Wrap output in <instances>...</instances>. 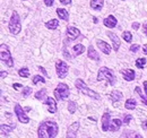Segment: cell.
Masks as SVG:
<instances>
[{
	"mask_svg": "<svg viewBox=\"0 0 147 138\" xmlns=\"http://www.w3.org/2000/svg\"><path fill=\"white\" fill-rule=\"evenodd\" d=\"M69 93H70V91H69L68 85L65 83H60V84H58L57 88L55 89V97L58 101H62L69 96Z\"/></svg>",
	"mask_w": 147,
	"mask_h": 138,
	"instance_id": "obj_6",
	"label": "cell"
},
{
	"mask_svg": "<svg viewBox=\"0 0 147 138\" xmlns=\"http://www.w3.org/2000/svg\"><path fill=\"white\" fill-rule=\"evenodd\" d=\"M123 97L122 93L120 91H112L110 94V100L112 102H118Z\"/></svg>",
	"mask_w": 147,
	"mask_h": 138,
	"instance_id": "obj_19",
	"label": "cell"
},
{
	"mask_svg": "<svg viewBox=\"0 0 147 138\" xmlns=\"http://www.w3.org/2000/svg\"><path fill=\"white\" fill-rule=\"evenodd\" d=\"M84 51H85V47H84L83 44H76V45L74 47V52H75L76 55L82 54Z\"/></svg>",
	"mask_w": 147,
	"mask_h": 138,
	"instance_id": "obj_25",
	"label": "cell"
},
{
	"mask_svg": "<svg viewBox=\"0 0 147 138\" xmlns=\"http://www.w3.org/2000/svg\"><path fill=\"white\" fill-rule=\"evenodd\" d=\"M38 70H40V71H41V72H42V74H44V75H45V76H47V77H48V76H49V75H48V72H47V71H45V69L43 68V67H41V66H40V67H38Z\"/></svg>",
	"mask_w": 147,
	"mask_h": 138,
	"instance_id": "obj_38",
	"label": "cell"
},
{
	"mask_svg": "<svg viewBox=\"0 0 147 138\" xmlns=\"http://www.w3.org/2000/svg\"><path fill=\"white\" fill-rule=\"evenodd\" d=\"M43 1H44V3H45L47 7H51L53 5V1L55 0H43Z\"/></svg>",
	"mask_w": 147,
	"mask_h": 138,
	"instance_id": "obj_36",
	"label": "cell"
},
{
	"mask_svg": "<svg viewBox=\"0 0 147 138\" xmlns=\"http://www.w3.org/2000/svg\"><path fill=\"white\" fill-rule=\"evenodd\" d=\"M108 36L110 37V40L112 41V44H113V49H114V51L117 52L119 50V48H120V40H119V37L117 36V35L114 34V33H112V32H108L107 33Z\"/></svg>",
	"mask_w": 147,
	"mask_h": 138,
	"instance_id": "obj_12",
	"label": "cell"
},
{
	"mask_svg": "<svg viewBox=\"0 0 147 138\" xmlns=\"http://www.w3.org/2000/svg\"><path fill=\"white\" fill-rule=\"evenodd\" d=\"M31 93H32V88H31V87H24V89H23V92H22V95H23L24 97H27Z\"/></svg>",
	"mask_w": 147,
	"mask_h": 138,
	"instance_id": "obj_33",
	"label": "cell"
},
{
	"mask_svg": "<svg viewBox=\"0 0 147 138\" xmlns=\"http://www.w3.org/2000/svg\"><path fill=\"white\" fill-rule=\"evenodd\" d=\"M13 87L17 89V88H20V87H23V85H22V84H18V83H15V84L13 85Z\"/></svg>",
	"mask_w": 147,
	"mask_h": 138,
	"instance_id": "obj_41",
	"label": "cell"
},
{
	"mask_svg": "<svg viewBox=\"0 0 147 138\" xmlns=\"http://www.w3.org/2000/svg\"><path fill=\"white\" fill-rule=\"evenodd\" d=\"M55 70H57V75L59 78H65L67 75H68V71H69V67L68 65L62 61V60H58L55 62Z\"/></svg>",
	"mask_w": 147,
	"mask_h": 138,
	"instance_id": "obj_7",
	"label": "cell"
},
{
	"mask_svg": "<svg viewBox=\"0 0 147 138\" xmlns=\"http://www.w3.org/2000/svg\"><path fill=\"white\" fill-rule=\"evenodd\" d=\"M9 32L11 34L17 35L19 34V32L22 31V25H20V19H19L18 13L17 12H14L13 15H11V18L9 20Z\"/></svg>",
	"mask_w": 147,
	"mask_h": 138,
	"instance_id": "obj_4",
	"label": "cell"
},
{
	"mask_svg": "<svg viewBox=\"0 0 147 138\" xmlns=\"http://www.w3.org/2000/svg\"><path fill=\"white\" fill-rule=\"evenodd\" d=\"M32 82H33V85H36L38 83H45V79H44L42 76H40V75H35V76L33 77Z\"/></svg>",
	"mask_w": 147,
	"mask_h": 138,
	"instance_id": "obj_29",
	"label": "cell"
},
{
	"mask_svg": "<svg viewBox=\"0 0 147 138\" xmlns=\"http://www.w3.org/2000/svg\"><path fill=\"white\" fill-rule=\"evenodd\" d=\"M139 48H140V47H139L138 44H132V45L130 47V51L132 52V53H136V52L139 50Z\"/></svg>",
	"mask_w": 147,
	"mask_h": 138,
	"instance_id": "obj_34",
	"label": "cell"
},
{
	"mask_svg": "<svg viewBox=\"0 0 147 138\" xmlns=\"http://www.w3.org/2000/svg\"><path fill=\"white\" fill-rule=\"evenodd\" d=\"M58 124L55 121H44L38 127L37 136L40 138H53L58 134Z\"/></svg>",
	"mask_w": 147,
	"mask_h": 138,
	"instance_id": "obj_1",
	"label": "cell"
},
{
	"mask_svg": "<svg viewBox=\"0 0 147 138\" xmlns=\"http://www.w3.org/2000/svg\"><path fill=\"white\" fill-rule=\"evenodd\" d=\"M75 86H76V88H77L80 93H83L84 95H87L88 97H92V99H94V100H98V99H100V94L96 93V92H94L93 89H91L90 87L84 83V80L80 79V78L76 79V82H75Z\"/></svg>",
	"mask_w": 147,
	"mask_h": 138,
	"instance_id": "obj_2",
	"label": "cell"
},
{
	"mask_svg": "<svg viewBox=\"0 0 147 138\" xmlns=\"http://www.w3.org/2000/svg\"><path fill=\"white\" fill-rule=\"evenodd\" d=\"M44 104L48 105V111H49L50 113H55V112H57V103H55V101L52 97H48V99L44 101Z\"/></svg>",
	"mask_w": 147,
	"mask_h": 138,
	"instance_id": "obj_15",
	"label": "cell"
},
{
	"mask_svg": "<svg viewBox=\"0 0 147 138\" xmlns=\"http://www.w3.org/2000/svg\"><path fill=\"white\" fill-rule=\"evenodd\" d=\"M143 128H145V129L147 128V120L143 122Z\"/></svg>",
	"mask_w": 147,
	"mask_h": 138,
	"instance_id": "obj_45",
	"label": "cell"
},
{
	"mask_svg": "<svg viewBox=\"0 0 147 138\" xmlns=\"http://www.w3.org/2000/svg\"><path fill=\"white\" fill-rule=\"evenodd\" d=\"M110 113L105 112L102 117V130L103 131H108L110 129Z\"/></svg>",
	"mask_w": 147,
	"mask_h": 138,
	"instance_id": "obj_14",
	"label": "cell"
},
{
	"mask_svg": "<svg viewBox=\"0 0 147 138\" xmlns=\"http://www.w3.org/2000/svg\"><path fill=\"white\" fill-rule=\"evenodd\" d=\"M96 44H97L98 49L103 52L104 54H110L111 53V47L107 42H104L102 40H96Z\"/></svg>",
	"mask_w": 147,
	"mask_h": 138,
	"instance_id": "obj_10",
	"label": "cell"
},
{
	"mask_svg": "<svg viewBox=\"0 0 147 138\" xmlns=\"http://www.w3.org/2000/svg\"><path fill=\"white\" fill-rule=\"evenodd\" d=\"M91 7L95 10H101L104 6V0H91Z\"/></svg>",
	"mask_w": 147,
	"mask_h": 138,
	"instance_id": "obj_20",
	"label": "cell"
},
{
	"mask_svg": "<svg viewBox=\"0 0 147 138\" xmlns=\"http://www.w3.org/2000/svg\"><path fill=\"white\" fill-rule=\"evenodd\" d=\"M131 119H132V116H130V114H126V116H125V119H123L125 124H128Z\"/></svg>",
	"mask_w": 147,
	"mask_h": 138,
	"instance_id": "obj_35",
	"label": "cell"
},
{
	"mask_svg": "<svg viewBox=\"0 0 147 138\" xmlns=\"http://www.w3.org/2000/svg\"><path fill=\"white\" fill-rule=\"evenodd\" d=\"M59 26V20L58 19H51L45 23V27L49 30H55Z\"/></svg>",
	"mask_w": 147,
	"mask_h": 138,
	"instance_id": "obj_23",
	"label": "cell"
},
{
	"mask_svg": "<svg viewBox=\"0 0 147 138\" xmlns=\"http://www.w3.org/2000/svg\"><path fill=\"white\" fill-rule=\"evenodd\" d=\"M45 93H47V89L45 88H43V89H41V91H38L36 94H35V99L36 100H42L44 96H45Z\"/></svg>",
	"mask_w": 147,
	"mask_h": 138,
	"instance_id": "obj_32",
	"label": "cell"
},
{
	"mask_svg": "<svg viewBox=\"0 0 147 138\" xmlns=\"http://www.w3.org/2000/svg\"><path fill=\"white\" fill-rule=\"evenodd\" d=\"M87 57H88L90 59H92V60L100 61V55H98L97 52L94 50L93 47H90V48H88V50H87Z\"/></svg>",
	"mask_w": 147,
	"mask_h": 138,
	"instance_id": "obj_21",
	"label": "cell"
},
{
	"mask_svg": "<svg viewBox=\"0 0 147 138\" xmlns=\"http://www.w3.org/2000/svg\"><path fill=\"white\" fill-rule=\"evenodd\" d=\"M62 5H68V3H70L71 2V0H59Z\"/></svg>",
	"mask_w": 147,
	"mask_h": 138,
	"instance_id": "obj_39",
	"label": "cell"
},
{
	"mask_svg": "<svg viewBox=\"0 0 147 138\" xmlns=\"http://www.w3.org/2000/svg\"><path fill=\"white\" fill-rule=\"evenodd\" d=\"M0 59L3 64H6L8 67H13L14 66V59L10 54V51H9V48L2 43L0 45Z\"/></svg>",
	"mask_w": 147,
	"mask_h": 138,
	"instance_id": "obj_5",
	"label": "cell"
},
{
	"mask_svg": "<svg viewBox=\"0 0 147 138\" xmlns=\"http://www.w3.org/2000/svg\"><path fill=\"white\" fill-rule=\"evenodd\" d=\"M136 106H137V102H136L135 99H128L125 103V108L128 109V110H134Z\"/></svg>",
	"mask_w": 147,
	"mask_h": 138,
	"instance_id": "obj_24",
	"label": "cell"
},
{
	"mask_svg": "<svg viewBox=\"0 0 147 138\" xmlns=\"http://www.w3.org/2000/svg\"><path fill=\"white\" fill-rule=\"evenodd\" d=\"M57 14H58V16L61 18L62 20H66V22L69 20V14H68V12H67L66 9H63V8H58V9H57Z\"/></svg>",
	"mask_w": 147,
	"mask_h": 138,
	"instance_id": "obj_22",
	"label": "cell"
},
{
	"mask_svg": "<svg viewBox=\"0 0 147 138\" xmlns=\"http://www.w3.org/2000/svg\"><path fill=\"white\" fill-rule=\"evenodd\" d=\"M122 37H123V40H125L126 42L130 43L131 40H132V34H131L129 31H125V32L122 33Z\"/></svg>",
	"mask_w": 147,
	"mask_h": 138,
	"instance_id": "obj_31",
	"label": "cell"
},
{
	"mask_svg": "<svg viewBox=\"0 0 147 138\" xmlns=\"http://www.w3.org/2000/svg\"><path fill=\"white\" fill-rule=\"evenodd\" d=\"M145 65H146V59H145V58H138V59L136 60V66H137V68L143 69L145 67Z\"/></svg>",
	"mask_w": 147,
	"mask_h": 138,
	"instance_id": "obj_26",
	"label": "cell"
},
{
	"mask_svg": "<svg viewBox=\"0 0 147 138\" xmlns=\"http://www.w3.org/2000/svg\"><path fill=\"white\" fill-rule=\"evenodd\" d=\"M136 93L139 95V97H140L142 102L147 105V96H144V95H143V93H142V91H140V87H138V86L136 87Z\"/></svg>",
	"mask_w": 147,
	"mask_h": 138,
	"instance_id": "obj_30",
	"label": "cell"
},
{
	"mask_svg": "<svg viewBox=\"0 0 147 138\" xmlns=\"http://www.w3.org/2000/svg\"><path fill=\"white\" fill-rule=\"evenodd\" d=\"M143 32H144V34L147 36V24H145V25L143 26Z\"/></svg>",
	"mask_w": 147,
	"mask_h": 138,
	"instance_id": "obj_42",
	"label": "cell"
},
{
	"mask_svg": "<svg viewBox=\"0 0 147 138\" xmlns=\"http://www.w3.org/2000/svg\"><path fill=\"white\" fill-rule=\"evenodd\" d=\"M103 24L107 27H109V28H114L117 26V24H118V20H117V18L114 17L113 15H109L107 18H104Z\"/></svg>",
	"mask_w": 147,
	"mask_h": 138,
	"instance_id": "obj_11",
	"label": "cell"
},
{
	"mask_svg": "<svg viewBox=\"0 0 147 138\" xmlns=\"http://www.w3.org/2000/svg\"><path fill=\"white\" fill-rule=\"evenodd\" d=\"M15 114L17 116V119L19 120V122H22V123H28L30 122V118L26 116V113L24 112L23 108L19 104L15 105Z\"/></svg>",
	"mask_w": 147,
	"mask_h": 138,
	"instance_id": "obj_8",
	"label": "cell"
},
{
	"mask_svg": "<svg viewBox=\"0 0 147 138\" xmlns=\"http://www.w3.org/2000/svg\"><path fill=\"white\" fill-rule=\"evenodd\" d=\"M79 129V122H74L73 124L69 126L68 131H67V137H76V133Z\"/></svg>",
	"mask_w": 147,
	"mask_h": 138,
	"instance_id": "obj_16",
	"label": "cell"
},
{
	"mask_svg": "<svg viewBox=\"0 0 147 138\" xmlns=\"http://www.w3.org/2000/svg\"><path fill=\"white\" fill-rule=\"evenodd\" d=\"M18 75L20 77L27 78V77H30V70H28V68H20L18 70Z\"/></svg>",
	"mask_w": 147,
	"mask_h": 138,
	"instance_id": "obj_28",
	"label": "cell"
},
{
	"mask_svg": "<svg viewBox=\"0 0 147 138\" xmlns=\"http://www.w3.org/2000/svg\"><path fill=\"white\" fill-rule=\"evenodd\" d=\"M143 52H144L145 54H147V44H144V45H143Z\"/></svg>",
	"mask_w": 147,
	"mask_h": 138,
	"instance_id": "obj_43",
	"label": "cell"
},
{
	"mask_svg": "<svg viewBox=\"0 0 147 138\" xmlns=\"http://www.w3.org/2000/svg\"><path fill=\"white\" fill-rule=\"evenodd\" d=\"M96 80L97 82H101V80H107L109 82V84L114 86L115 84V76L113 75L112 70L109 69L108 67H102L98 70V74H97V77H96Z\"/></svg>",
	"mask_w": 147,
	"mask_h": 138,
	"instance_id": "obj_3",
	"label": "cell"
},
{
	"mask_svg": "<svg viewBox=\"0 0 147 138\" xmlns=\"http://www.w3.org/2000/svg\"><path fill=\"white\" fill-rule=\"evenodd\" d=\"M144 91H145L146 96H147V80H145V82H144Z\"/></svg>",
	"mask_w": 147,
	"mask_h": 138,
	"instance_id": "obj_44",
	"label": "cell"
},
{
	"mask_svg": "<svg viewBox=\"0 0 147 138\" xmlns=\"http://www.w3.org/2000/svg\"><path fill=\"white\" fill-rule=\"evenodd\" d=\"M15 127H16V124H14V123H11V124H1L0 131H1L2 135L9 134V133H11V131L15 129Z\"/></svg>",
	"mask_w": 147,
	"mask_h": 138,
	"instance_id": "obj_17",
	"label": "cell"
},
{
	"mask_svg": "<svg viewBox=\"0 0 147 138\" xmlns=\"http://www.w3.org/2000/svg\"><path fill=\"white\" fill-rule=\"evenodd\" d=\"M131 26H132V28H134V30H138V28H139V26H140V24H139V23H137V22H135V23H132V25H131Z\"/></svg>",
	"mask_w": 147,
	"mask_h": 138,
	"instance_id": "obj_37",
	"label": "cell"
},
{
	"mask_svg": "<svg viewBox=\"0 0 147 138\" xmlns=\"http://www.w3.org/2000/svg\"><path fill=\"white\" fill-rule=\"evenodd\" d=\"M93 20H94V23H97V22H98V20H97V18H93Z\"/></svg>",
	"mask_w": 147,
	"mask_h": 138,
	"instance_id": "obj_46",
	"label": "cell"
},
{
	"mask_svg": "<svg viewBox=\"0 0 147 138\" xmlns=\"http://www.w3.org/2000/svg\"><path fill=\"white\" fill-rule=\"evenodd\" d=\"M120 72L127 82H131L135 79V70H132V69H122Z\"/></svg>",
	"mask_w": 147,
	"mask_h": 138,
	"instance_id": "obj_13",
	"label": "cell"
},
{
	"mask_svg": "<svg viewBox=\"0 0 147 138\" xmlns=\"http://www.w3.org/2000/svg\"><path fill=\"white\" fill-rule=\"evenodd\" d=\"M0 74H1V79H3L5 77H7V72H6V71H3V70H1V71H0Z\"/></svg>",
	"mask_w": 147,
	"mask_h": 138,
	"instance_id": "obj_40",
	"label": "cell"
},
{
	"mask_svg": "<svg viewBox=\"0 0 147 138\" xmlns=\"http://www.w3.org/2000/svg\"><path fill=\"white\" fill-rule=\"evenodd\" d=\"M122 126V121L120 120V119H114V120L111 121L110 123V130L111 131H118L119 129H120V127Z\"/></svg>",
	"mask_w": 147,
	"mask_h": 138,
	"instance_id": "obj_18",
	"label": "cell"
},
{
	"mask_svg": "<svg viewBox=\"0 0 147 138\" xmlns=\"http://www.w3.org/2000/svg\"><path fill=\"white\" fill-rule=\"evenodd\" d=\"M80 34V31L74 26H68L67 27V37L69 40H76Z\"/></svg>",
	"mask_w": 147,
	"mask_h": 138,
	"instance_id": "obj_9",
	"label": "cell"
},
{
	"mask_svg": "<svg viewBox=\"0 0 147 138\" xmlns=\"http://www.w3.org/2000/svg\"><path fill=\"white\" fill-rule=\"evenodd\" d=\"M76 110H77V104H76V102L69 101V103H68V111H69V113L74 114L76 112Z\"/></svg>",
	"mask_w": 147,
	"mask_h": 138,
	"instance_id": "obj_27",
	"label": "cell"
}]
</instances>
